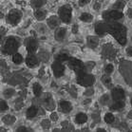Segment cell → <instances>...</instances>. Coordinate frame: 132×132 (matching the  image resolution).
Instances as JSON below:
<instances>
[{
    "label": "cell",
    "instance_id": "1",
    "mask_svg": "<svg viewBox=\"0 0 132 132\" xmlns=\"http://www.w3.org/2000/svg\"><path fill=\"white\" fill-rule=\"evenodd\" d=\"M108 31L122 46L126 44V29L117 21L109 22Z\"/></svg>",
    "mask_w": 132,
    "mask_h": 132
},
{
    "label": "cell",
    "instance_id": "2",
    "mask_svg": "<svg viewBox=\"0 0 132 132\" xmlns=\"http://www.w3.org/2000/svg\"><path fill=\"white\" fill-rule=\"evenodd\" d=\"M18 48H19V42L15 37H9L5 42L3 51L6 54H14L16 53Z\"/></svg>",
    "mask_w": 132,
    "mask_h": 132
},
{
    "label": "cell",
    "instance_id": "3",
    "mask_svg": "<svg viewBox=\"0 0 132 132\" xmlns=\"http://www.w3.org/2000/svg\"><path fill=\"white\" fill-rule=\"evenodd\" d=\"M58 16L61 19V21L69 24V22L71 21L72 17V9L69 5H64V6L60 7L58 10Z\"/></svg>",
    "mask_w": 132,
    "mask_h": 132
},
{
    "label": "cell",
    "instance_id": "4",
    "mask_svg": "<svg viewBox=\"0 0 132 132\" xmlns=\"http://www.w3.org/2000/svg\"><path fill=\"white\" fill-rule=\"evenodd\" d=\"M6 19H7V23H8V24L12 25V26H16L17 24H19V22L21 21L22 13L20 11H18V10H16V9H13L7 14Z\"/></svg>",
    "mask_w": 132,
    "mask_h": 132
},
{
    "label": "cell",
    "instance_id": "5",
    "mask_svg": "<svg viewBox=\"0 0 132 132\" xmlns=\"http://www.w3.org/2000/svg\"><path fill=\"white\" fill-rule=\"evenodd\" d=\"M76 81H77V83L79 85H81L83 87H90L94 83V77H93L92 75L82 72L80 74H77Z\"/></svg>",
    "mask_w": 132,
    "mask_h": 132
},
{
    "label": "cell",
    "instance_id": "6",
    "mask_svg": "<svg viewBox=\"0 0 132 132\" xmlns=\"http://www.w3.org/2000/svg\"><path fill=\"white\" fill-rule=\"evenodd\" d=\"M103 17L105 20L108 22H112V21H118L123 17V12L121 11H118V10H111V11H108V12H105L103 13Z\"/></svg>",
    "mask_w": 132,
    "mask_h": 132
},
{
    "label": "cell",
    "instance_id": "7",
    "mask_svg": "<svg viewBox=\"0 0 132 132\" xmlns=\"http://www.w3.org/2000/svg\"><path fill=\"white\" fill-rule=\"evenodd\" d=\"M68 65L69 68L74 72H76L77 74H80L82 72H84L85 70V65L82 61L75 59V58H71L68 61Z\"/></svg>",
    "mask_w": 132,
    "mask_h": 132
},
{
    "label": "cell",
    "instance_id": "8",
    "mask_svg": "<svg viewBox=\"0 0 132 132\" xmlns=\"http://www.w3.org/2000/svg\"><path fill=\"white\" fill-rule=\"evenodd\" d=\"M51 69H52L54 76L57 77V78L61 77L64 74V72H65V67H64V65L62 64V62L57 60L51 65Z\"/></svg>",
    "mask_w": 132,
    "mask_h": 132
},
{
    "label": "cell",
    "instance_id": "9",
    "mask_svg": "<svg viewBox=\"0 0 132 132\" xmlns=\"http://www.w3.org/2000/svg\"><path fill=\"white\" fill-rule=\"evenodd\" d=\"M95 31L100 36L105 35V33L108 31V25H106L104 22H98L95 25Z\"/></svg>",
    "mask_w": 132,
    "mask_h": 132
},
{
    "label": "cell",
    "instance_id": "10",
    "mask_svg": "<svg viewBox=\"0 0 132 132\" xmlns=\"http://www.w3.org/2000/svg\"><path fill=\"white\" fill-rule=\"evenodd\" d=\"M111 95H112V99L114 101H123V98H125V92L122 88H114L111 92Z\"/></svg>",
    "mask_w": 132,
    "mask_h": 132
},
{
    "label": "cell",
    "instance_id": "11",
    "mask_svg": "<svg viewBox=\"0 0 132 132\" xmlns=\"http://www.w3.org/2000/svg\"><path fill=\"white\" fill-rule=\"evenodd\" d=\"M61 19L59 18V16H54V15H52V16H51V17L48 19V27L51 28V29H56V28L59 26V23H60Z\"/></svg>",
    "mask_w": 132,
    "mask_h": 132
},
{
    "label": "cell",
    "instance_id": "12",
    "mask_svg": "<svg viewBox=\"0 0 132 132\" xmlns=\"http://www.w3.org/2000/svg\"><path fill=\"white\" fill-rule=\"evenodd\" d=\"M59 108H60V110L64 113H69V111H71V104L68 101H61L59 103Z\"/></svg>",
    "mask_w": 132,
    "mask_h": 132
},
{
    "label": "cell",
    "instance_id": "13",
    "mask_svg": "<svg viewBox=\"0 0 132 132\" xmlns=\"http://www.w3.org/2000/svg\"><path fill=\"white\" fill-rule=\"evenodd\" d=\"M37 50V42L35 40L30 39L27 44V51L30 54H33Z\"/></svg>",
    "mask_w": 132,
    "mask_h": 132
},
{
    "label": "cell",
    "instance_id": "14",
    "mask_svg": "<svg viewBox=\"0 0 132 132\" xmlns=\"http://www.w3.org/2000/svg\"><path fill=\"white\" fill-rule=\"evenodd\" d=\"M26 64H27V66L30 69H32V68H35L37 66V64H38V61L36 59V57L34 55H29L26 59Z\"/></svg>",
    "mask_w": 132,
    "mask_h": 132
},
{
    "label": "cell",
    "instance_id": "15",
    "mask_svg": "<svg viewBox=\"0 0 132 132\" xmlns=\"http://www.w3.org/2000/svg\"><path fill=\"white\" fill-rule=\"evenodd\" d=\"M66 34H67V30L65 28H59L57 30H56V32H55V38L56 40L58 41H62L64 40V38L66 37Z\"/></svg>",
    "mask_w": 132,
    "mask_h": 132
},
{
    "label": "cell",
    "instance_id": "16",
    "mask_svg": "<svg viewBox=\"0 0 132 132\" xmlns=\"http://www.w3.org/2000/svg\"><path fill=\"white\" fill-rule=\"evenodd\" d=\"M46 15H47V13H46L45 11L42 9H37L35 11V12H34V16H35V18L38 20V21H43V20H45Z\"/></svg>",
    "mask_w": 132,
    "mask_h": 132
},
{
    "label": "cell",
    "instance_id": "17",
    "mask_svg": "<svg viewBox=\"0 0 132 132\" xmlns=\"http://www.w3.org/2000/svg\"><path fill=\"white\" fill-rule=\"evenodd\" d=\"M80 20L84 23H90L92 22L93 20V15L88 13V12H83L81 15H80Z\"/></svg>",
    "mask_w": 132,
    "mask_h": 132
},
{
    "label": "cell",
    "instance_id": "18",
    "mask_svg": "<svg viewBox=\"0 0 132 132\" xmlns=\"http://www.w3.org/2000/svg\"><path fill=\"white\" fill-rule=\"evenodd\" d=\"M37 112H38V109H37V108H36V106H34V105H31V106H30V108H28L27 117L29 118V119H32V118H34L36 116Z\"/></svg>",
    "mask_w": 132,
    "mask_h": 132
},
{
    "label": "cell",
    "instance_id": "19",
    "mask_svg": "<svg viewBox=\"0 0 132 132\" xmlns=\"http://www.w3.org/2000/svg\"><path fill=\"white\" fill-rule=\"evenodd\" d=\"M126 7V1L125 0H117L113 5H112V9L121 11Z\"/></svg>",
    "mask_w": 132,
    "mask_h": 132
},
{
    "label": "cell",
    "instance_id": "20",
    "mask_svg": "<svg viewBox=\"0 0 132 132\" xmlns=\"http://www.w3.org/2000/svg\"><path fill=\"white\" fill-rule=\"evenodd\" d=\"M123 106H125V103L123 101H115V103L111 105L110 108L112 110L118 111V110H121L122 108H123Z\"/></svg>",
    "mask_w": 132,
    "mask_h": 132
},
{
    "label": "cell",
    "instance_id": "21",
    "mask_svg": "<svg viewBox=\"0 0 132 132\" xmlns=\"http://www.w3.org/2000/svg\"><path fill=\"white\" fill-rule=\"evenodd\" d=\"M32 90H33V93H34V95H35L36 97H39L41 94H42V87L40 86L39 84H37V83H35V84L33 85L32 87Z\"/></svg>",
    "mask_w": 132,
    "mask_h": 132
},
{
    "label": "cell",
    "instance_id": "22",
    "mask_svg": "<svg viewBox=\"0 0 132 132\" xmlns=\"http://www.w3.org/2000/svg\"><path fill=\"white\" fill-rule=\"evenodd\" d=\"M87 121V116L85 113H79L76 115V122L78 123H84Z\"/></svg>",
    "mask_w": 132,
    "mask_h": 132
},
{
    "label": "cell",
    "instance_id": "23",
    "mask_svg": "<svg viewBox=\"0 0 132 132\" xmlns=\"http://www.w3.org/2000/svg\"><path fill=\"white\" fill-rule=\"evenodd\" d=\"M45 4V0H32L31 5L34 9H41L43 7V5Z\"/></svg>",
    "mask_w": 132,
    "mask_h": 132
},
{
    "label": "cell",
    "instance_id": "24",
    "mask_svg": "<svg viewBox=\"0 0 132 132\" xmlns=\"http://www.w3.org/2000/svg\"><path fill=\"white\" fill-rule=\"evenodd\" d=\"M87 42H88V45L89 47H91L92 48H94L98 45V40H97L96 37H88V40H87Z\"/></svg>",
    "mask_w": 132,
    "mask_h": 132
},
{
    "label": "cell",
    "instance_id": "25",
    "mask_svg": "<svg viewBox=\"0 0 132 132\" xmlns=\"http://www.w3.org/2000/svg\"><path fill=\"white\" fill-rule=\"evenodd\" d=\"M56 60L60 61V62L63 63V62H65V61H69V57L67 53H59L57 55V57H56Z\"/></svg>",
    "mask_w": 132,
    "mask_h": 132
},
{
    "label": "cell",
    "instance_id": "26",
    "mask_svg": "<svg viewBox=\"0 0 132 132\" xmlns=\"http://www.w3.org/2000/svg\"><path fill=\"white\" fill-rule=\"evenodd\" d=\"M12 61H13L15 64H20V63H22L23 58H22V56L20 54L16 52V53L12 54Z\"/></svg>",
    "mask_w": 132,
    "mask_h": 132
},
{
    "label": "cell",
    "instance_id": "27",
    "mask_svg": "<svg viewBox=\"0 0 132 132\" xmlns=\"http://www.w3.org/2000/svg\"><path fill=\"white\" fill-rule=\"evenodd\" d=\"M115 118L114 116H113V114L112 113H106V114L105 115V122L108 123H112L113 122H114Z\"/></svg>",
    "mask_w": 132,
    "mask_h": 132
},
{
    "label": "cell",
    "instance_id": "28",
    "mask_svg": "<svg viewBox=\"0 0 132 132\" xmlns=\"http://www.w3.org/2000/svg\"><path fill=\"white\" fill-rule=\"evenodd\" d=\"M0 106H1V111H5L8 109V105H7V103L5 101H1Z\"/></svg>",
    "mask_w": 132,
    "mask_h": 132
},
{
    "label": "cell",
    "instance_id": "29",
    "mask_svg": "<svg viewBox=\"0 0 132 132\" xmlns=\"http://www.w3.org/2000/svg\"><path fill=\"white\" fill-rule=\"evenodd\" d=\"M90 0H79V5L81 7H84V6H87Z\"/></svg>",
    "mask_w": 132,
    "mask_h": 132
},
{
    "label": "cell",
    "instance_id": "30",
    "mask_svg": "<svg viewBox=\"0 0 132 132\" xmlns=\"http://www.w3.org/2000/svg\"><path fill=\"white\" fill-rule=\"evenodd\" d=\"M113 71V66L112 65H108V66L105 67V72L106 73H111V72Z\"/></svg>",
    "mask_w": 132,
    "mask_h": 132
},
{
    "label": "cell",
    "instance_id": "31",
    "mask_svg": "<svg viewBox=\"0 0 132 132\" xmlns=\"http://www.w3.org/2000/svg\"><path fill=\"white\" fill-rule=\"evenodd\" d=\"M103 81H104V83H105L106 86H108V84H110V83H111L110 78H109V77H105V76H104V77H103Z\"/></svg>",
    "mask_w": 132,
    "mask_h": 132
},
{
    "label": "cell",
    "instance_id": "32",
    "mask_svg": "<svg viewBox=\"0 0 132 132\" xmlns=\"http://www.w3.org/2000/svg\"><path fill=\"white\" fill-rule=\"evenodd\" d=\"M126 52H127V54H128V55L132 56V47H129V48H127V50H126Z\"/></svg>",
    "mask_w": 132,
    "mask_h": 132
},
{
    "label": "cell",
    "instance_id": "33",
    "mask_svg": "<svg viewBox=\"0 0 132 132\" xmlns=\"http://www.w3.org/2000/svg\"><path fill=\"white\" fill-rule=\"evenodd\" d=\"M28 129L25 127V126H21V127H19V128L17 129V131H27Z\"/></svg>",
    "mask_w": 132,
    "mask_h": 132
},
{
    "label": "cell",
    "instance_id": "34",
    "mask_svg": "<svg viewBox=\"0 0 132 132\" xmlns=\"http://www.w3.org/2000/svg\"><path fill=\"white\" fill-rule=\"evenodd\" d=\"M72 31H73V33H76L77 31H78V27H77L76 25L73 26V30H72Z\"/></svg>",
    "mask_w": 132,
    "mask_h": 132
},
{
    "label": "cell",
    "instance_id": "35",
    "mask_svg": "<svg viewBox=\"0 0 132 132\" xmlns=\"http://www.w3.org/2000/svg\"><path fill=\"white\" fill-rule=\"evenodd\" d=\"M51 119H52V120H56V119H57V114H56V113H52V114H51Z\"/></svg>",
    "mask_w": 132,
    "mask_h": 132
},
{
    "label": "cell",
    "instance_id": "36",
    "mask_svg": "<svg viewBox=\"0 0 132 132\" xmlns=\"http://www.w3.org/2000/svg\"><path fill=\"white\" fill-rule=\"evenodd\" d=\"M131 104H132V101H131Z\"/></svg>",
    "mask_w": 132,
    "mask_h": 132
}]
</instances>
